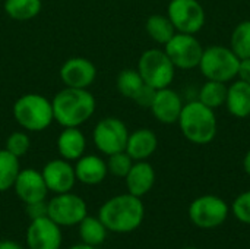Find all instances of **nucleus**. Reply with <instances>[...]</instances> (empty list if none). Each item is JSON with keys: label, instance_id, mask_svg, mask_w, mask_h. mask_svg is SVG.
I'll use <instances>...</instances> for the list:
<instances>
[{"label": "nucleus", "instance_id": "f257e3e1", "mask_svg": "<svg viewBox=\"0 0 250 249\" xmlns=\"http://www.w3.org/2000/svg\"><path fill=\"white\" fill-rule=\"evenodd\" d=\"M145 217V207L141 198L132 194H122L105 201L100 211L98 219L113 233H130L136 230Z\"/></svg>", "mask_w": 250, "mask_h": 249}, {"label": "nucleus", "instance_id": "f03ea898", "mask_svg": "<svg viewBox=\"0 0 250 249\" xmlns=\"http://www.w3.org/2000/svg\"><path fill=\"white\" fill-rule=\"evenodd\" d=\"M54 120L63 128H79L95 112V98L88 90L64 87L51 100Z\"/></svg>", "mask_w": 250, "mask_h": 249}, {"label": "nucleus", "instance_id": "7ed1b4c3", "mask_svg": "<svg viewBox=\"0 0 250 249\" xmlns=\"http://www.w3.org/2000/svg\"><path fill=\"white\" fill-rule=\"evenodd\" d=\"M177 123L185 138L196 145H207L217 135V116L199 100L183 106Z\"/></svg>", "mask_w": 250, "mask_h": 249}, {"label": "nucleus", "instance_id": "20e7f679", "mask_svg": "<svg viewBox=\"0 0 250 249\" xmlns=\"http://www.w3.org/2000/svg\"><path fill=\"white\" fill-rule=\"evenodd\" d=\"M13 117L22 129L41 132L54 122L51 100L41 94H23L15 101Z\"/></svg>", "mask_w": 250, "mask_h": 249}, {"label": "nucleus", "instance_id": "39448f33", "mask_svg": "<svg viewBox=\"0 0 250 249\" xmlns=\"http://www.w3.org/2000/svg\"><path fill=\"white\" fill-rule=\"evenodd\" d=\"M240 59L234 51L224 45H211L204 48L199 69L208 81H218L227 84L239 73Z\"/></svg>", "mask_w": 250, "mask_h": 249}, {"label": "nucleus", "instance_id": "423d86ee", "mask_svg": "<svg viewBox=\"0 0 250 249\" xmlns=\"http://www.w3.org/2000/svg\"><path fill=\"white\" fill-rule=\"evenodd\" d=\"M138 72L144 82L155 90L170 87L174 79L176 66L164 50L149 48L144 51L138 62Z\"/></svg>", "mask_w": 250, "mask_h": 249}, {"label": "nucleus", "instance_id": "0eeeda50", "mask_svg": "<svg viewBox=\"0 0 250 249\" xmlns=\"http://www.w3.org/2000/svg\"><path fill=\"white\" fill-rule=\"evenodd\" d=\"M47 216L60 227L78 226L86 216L88 207L86 203L76 194L64 192L56 194L47 203Z\"/></svg>", "mask_w": 250, "mask_h": 249}, {"label": "nucleus", "instance_id": "6e6552de", "mask_svg": "<svg viewBox=\"0 0 250 249\" xmlns=\"http://www.w3.org/2000/svg\"><path fill=\"white\" fill-rule=\"evenodd\" d=\"M129 138V131L123 120L117 117H104L101 119L92 132V139L97 150L107 157L126 150Z\"/></svg>", "mask_w": 250, "mask_h": 249}, {"label": "nucleus", "instance_id": "1a4fd4ad", "mask_svg": "<svg viewBox=\"0 0 250 249\" xmlns=\"http://www.w3.org/2000/svg\"><path fill=\"white\" fill-rule=\"evenodd\" d=\"M229 217V205L217 195H202L189 205V219L199 229H215Z\"/></svg>", "mask_w": 250, "mask_h": 249}, {"label": "nucleus", "instance_id": "9d476101", "mask_svg": "<svg viewBox=\"0 0 250 249\" xmlns=\"http://www.w3.org/2000/svg\"><path fill=\"white\" fill-rule=\"evenodd\" d=\"M167 16L176 31L183 34L195 35L205 25V9L198 0H171Z\"/></svg>", "mask_w": 250, "mask_h": 249}, {"label": "nucleus", "instance_id": "9b49d317", "mask_svg": "<svg viewBox=\"0 0 250 249\" xmlns=\"http://www.w3.org/2000/svg\"><path fill=\"white\" fill-rule=\"evenodd\" d=\"M164 51L179 69H193L199 66L204 47L192 34L176 32L174 37L164 45Z\"/></svg>", "mask_w": 250, "mask_h": 249}, {"label": "nucleus", "instance_id": "f8f14e48", "mask_svg": "<svg viewBox=\"0 0 250 249\" xmlns=\"http://www.w3.org/2000/svg\"><path fill=\"white\" fill-rule=\"evenodd\" d=\"M62 241V227L48 216L31 220L26 230L28 249H60Z\"/></svg>", "mask_w": 250, "mask_h": 249}, {"label": "nucleus", "instance_id": "ddd939ff", "mask_svg": "<svg viewBox=\"0 0 250 249\" xmlns=\"http://www.w3.org/2000/svg\"><path fill=\"white\" fill-rule=\"evenodd\" d=\"M59 73L64 87L88 90L97 78V68L86 57H70L62 65Z\"/></svg>", "mask_w": 250, "mask_h": 249}, {"label": "nucleus", "instance_id": "4468645a", "mask_svg": "<svg viewBox=\"0 0 250 249\" xmlns=\"http://www.w3.org/2000/svg\"><path fill=\"white\" fill-rule=\"evenodd\" d=\"M47 189L54 194L70 192L76 183L75 167L64 158L50 160L41 170Z\"/></svg>", "mask_w": 250, "mask_h": 249}, {"label": "nucleus", "instance_id": "2eb2a0df", "mask_svg": "<svg viewBox=\"0 0 250 249\" xmlns=\"http://www.w3.org/2000/svg\"><path fill=\"white\" fill-rule=\"evenodd\" d=\"M15 194L18 198L26 205L31 203L45 201L48 189L44 182V178L41 172L35 169H21L15 185H13Z\"/></svg>", "mask_w": 250, "mask_h": 249}, {"label": "nucleus", "instance_id": "dca6fc26", "mask_svg": "<svg viewBox=\"0 0 250 249\" xmlns=\"http://www.w3.org/2000/svg\"><path fill=\"white\" fill-rule=\"evenodd\" d=\"M183 106L185 104L182 101V97L174 90L167 87L163 90H157L155 98L149 109L158 122L164 125H173L179 120Z\"/></svg>", "mask_w": 250, "mask_h": 249}, {"label": "nucleus", "instance_id": "f3484780", "mask_svg": "<svg viewBox=\"0 0 250 249\" xmlns=\"http://www.w3.org/2000/svg\"><path fill=\"white\" fill-rule=\"evenodd\" d=\"M125 181L127 192L138 198H142L152 189L155 183V170L146 160L135 161Z\"/></svg>", "mask_w": 250, "mask_h": 249}, {"label": "nucleus", "instance_id": "a211bd4d", "mask_svg": "<svg viewBox=\"0 0 250 249\" xmlns=\"http://www.w3.org/2000/svg\"><path fill=\"white\" fill-rule=\"evenodd\" d=\"M73 167L76 181L88 186L100 185L108 175L107 163L101 157L94 154H83L81 158L76 160V164Z\"/></svg>", "mask_w": 250, "mask_h": 249}, {"label": "nucleus", "instance_id": "6ab92c4d", "mask_svg": "<svg viewBox=\"0 0 250 249\" xmlns=\"http://www.w3.org/2000/svg\"><path fill=\"white\" fill-rule=\"evenodd\" d=\"M158 147V138L155 132L148 128H141L129 134L126 153L132 157L133 161H142L149 158Z\"/></svg>", "mask_w": 250, "mask_h": 249}, {"label": "nucleus", "instance_id": "aec40b11", "mask_svg": "<svg viewBox=\"0 0 250 249\" xmlns=\"http://www.w3.org/2000/svg\"><path fill=\"white\" fill-rule=\"evenodd\" d=\"M86 139L79 128H63L57 138V150L62 158L76 161L85 154Z\"/></svg>", "mask_w": 250, "mask_h": 249}, {"label": "nucleus", "instance_id": "412c9836", "mask_svg": "<svg viewBox=\"0 0 250 249\" xmlns=\"http://www.w3.org/2000/svg\"><path fill=\"white\" fill-rule=\"evenodd\" d=\"M227 110L239 119L250 116V84L239 79L227 90Z\"/></svg>", "mask_w": 250, "mask_h": 249}, {"label": "nucleus", "instance_id": "4be33fe9", "mask_svg": "<svg viewBox=\"0 0 250 249\" xmlns=\"http://www.w3.org/2000/svg\"><path fill=\"white\" fill-rule=\"evenodd\" d=\"M79 238L82 241V244L91 245V247H100L104 244L105 238H107V227L103 225V222L98 217H92V216H86L79 225Z\"/></svg>", "mask_w": 250, "mask_h": 249}, {"label": "nucleus", "instance_id": "5701e85b", "mask_svg": "<svg viewBox=\"0 0 250 249\" xmlns=\"http://www.w3.org/2000/svg\"><path fill=\"white\" fill-rule=\"evenodd\" d=\"M145 29L148 35L158 44L166 45L176 34V28L168 19V16L164 15H151L146 19Z\"/></svg>", "mask_w": 250, "mask_h": 249}, {"label": "nucleus", "instance_id": "b1692460", "mask_svg": "<svg viewBox=\"0 0 250 249\" xmlns=\"http://www.w3.org/2000/svg\"><path fill=\"white\" fill-rule=\"evenodd\" d=\"M4 12L15 21L34 19L42 7L41 0H4Z\"/></svg>", "mask_w": 250, "mask_h": 249}, {"label": "nucleus", "instance_id": "393cba45", "mask_svg": "<svg viewBox=\"0 0 250 249\" xmlns=\"http://www.w3.org/2000/svg\"><path fill=\"white\" fill-rule=\"evenodd\" d=\"M19 172V158L10 154L6 148L0 150V192H6L13 188Z\"/></svg>", "mask_w": 250, "mask_h": 249}, {"label": "nucleus", "instance_id": "a878e982", "mask_svg": "<svg viewBox=\"0 0 250 249\" xmlns=\"http://www.w3.org/2000/svg\"><path fill=\"white\" fill-rule=\"evenodd\" d=\"M227 90L229 87L224 82H218V81H207L202 88L199 90V101L205 106H208L209 109L215 110L218 107H221L223 104H226V98H227Z\"/></svg>", "mask_w": 250, "mask_h": 249}, {"label": "nucleus", "instance_id": "bb28decb", "mask_svg": "<svg viewBox=\"0 0 250 249\" xmlns=\"http://www.w3.org/2000/svg\"><path fill=\"white\" fill-rule=\"evenodd\" d=\"M144 79L141 76V73L138 72V69H123L116 79V87L119 90V92L126 97V98H133L135 94L141 90V87L144 85Z\"/></svg>", "mask_w": 250, "mask_h": 249}, {"label": "nucleus", "instance_id": "cd10ccee", "mask_svg": "<svg viewBox=\"0 0 250 249\" xmlns=\"http://www.w3.org/2000/svg\"><path fill=\"white\" fill-rule=\"evenodd\" d=\"M230 44V48L240 60L250 57V21H243L234 28Z\"/></svg>", "mask_w": 250, "mask_h": 249}, {"label": "nucleus", "instance_id": "c85d7f7f", "mask_svg": "<svg viewBox=\"0 0 250 249\" xmlns=\"http://www.w3.org/2000/svg\"><path fill=\"white\" fill-rule=\"evenodd\" d=\"M105 163H107V170L110 175L116 178H126V175L129 173L135 161L126 151H120V153L108 156V160Z\"/></svg>", "mask_w": 250, "mask_h": 249}, {"label": "nucleus", "instance_id": "c756f323", "mask_svg": "<svg viewBox=\"0 0 250 249\" xmlns=\"http://www.w3.org/2000/svg\"><path fill=\"white\" fill-rule=\"evenodd\" d=\"M29 147H31V139H29L28 134H25L23 131H16L7 136L4 148L15 157L21 158L28 153Z\"/></svg>", "mask_w": 250, "mask_h": 249}, {"label": "nucleus", "instance_id": "7c9ffc66", "mask_svg": "<svg viewBox=\"0 0 250 249\" xmlns=\"http://www.w3.org/2000/svg\"><path fill=\"white\" fill-rule=\"evenodd\" d=\"M231 211L239 222L245 225H250V191L240 194L233 201Z\"/></svg>", "mask_w": 250, "mask_h": 249}, {"label": "nucleus", "instance_id": "2f4dec72", "mask_svg": "<svg viewBox=\"0 0 250 249\" xmlns=\"http://www.w3.org/2000/svg\"><path fill=\"white\" fill-rule=\"evenodd\" d=\"M155 92H157L155 88H152V87L144 84V85L141 87V90L135 94V97H133L132 100H133L138 106H141V107H144V109H149L151 104H152V101H154V98H155Z\"/></svg>", "mask_w": 250, "mask_h": 249}, {"label": "nucleus", "instance_id": "473e14b6", "mask_svg": "<svg viewBox=\"0 0 250 249\" xmlns=\"http://www.w3.org/2000/svg\"><path fill=\"white\" fill-rule=\"evenodd\" d=\"M26 214L29 216L31 220L45 217L47 216V203L45 201H38V203L26 204Z\"/></svg>", "mask_w": 250, "mask_h": 249}, {"label": "nucleus", "instance_id": "72a5a7b5", "mask_svg": "<svg viewBox=\"0 0 250 249\" xmlns=\"http://www.w3.org/2000/svg\"><path fill=\"white\" fill-rule=\"evenodd\" d=\"M237 76H239L242 81L250 84V57H248V59H242V60H240V66H239V73H237Z\"/></svg>", "mask_w": 250, "mask_h": 249}, {"label": "nucleus", "instance_id": "f704fd0d", "mask_svg": "<svg viewBox=\"0 0 250 249\" xmlns=\"http://www.w3.org/2000/svg\"><path fill=\"white\" fill-rule=\"evenodd\" d=\"M0 249H23L18 242L15 241H9V239H4V241H0Z\"/></svg>", "mask_w": 250, "mask_h": 249}, {"label": "nucleus", "instance_id": "c9c22d12", "mask_svg": "<svg viewBox=\"0 0 250 249\" xmlns=\"http://www.w3.org/2000/svg\"><path fill=\"white\" fill-rule=\"evenodd\" d=\"M243 167H245V172L250 176V150L246 153L245 156V160H243Z\"/></svg>", "mask_w": 250, "mask_h": 249}, {"label": "nucleus", "instance_id": "e433bc0d", "mask_svg": "<svg viewBox=\"0 0 250 249\" xmlns=\"http://www.w3.org/2000/svg\"><path fill=\"white\" fill-rule=\"evenodd\" d=\"M69 249H97L95 247H91V245H86V244H78V245H73V247H70Z\"/></svg>", "mask_w": 250, "mask_h": 249}, {"label": "nucleus", "instance_id": "4c0bfd02", "mask_svg": "<svg viewBox=\"0 0 250 249\" xmlns=\"http://www.w3.org/2000/svg\"><path fill=\"white\" fill-rule=\"evenodd\" d=\"M185 249H198V248H193V247H190V248H185Z\"/></svg>", "mask_w": 250, "mask_h": 249}]
</instances>
